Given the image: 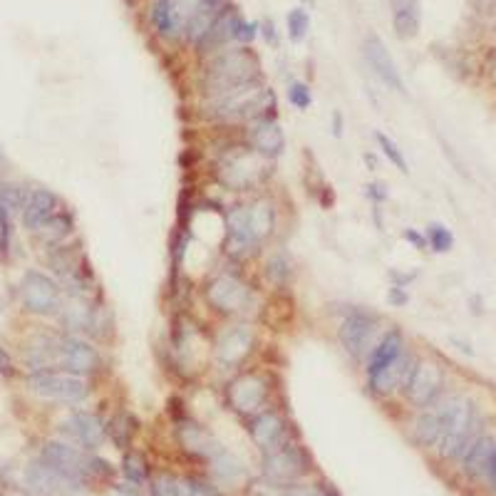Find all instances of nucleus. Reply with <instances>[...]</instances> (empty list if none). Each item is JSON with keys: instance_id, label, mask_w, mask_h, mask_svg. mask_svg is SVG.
<instances>
[{"instance_id": "f257e3e1", "label": "nucleus", "mask_w": 496, "mask_h": 496, "mask_svg": "<svg viewBox=\"0 0 496 496\" xmlns=\"http://www.w3.org/2000/svg\"><path fill=\"white\" fill-rule=\"evenodd\" d=\"M434 407L442 419V437L437 444L439 454L444 459H462V454L479 437V419L474 402L464 395H449L444 399H437Z\"/></svg>"}, {"instance_id": "f03ea898", "label": "nucleus", "mask_w": 496, "mask_h": 496, "mask_svg": "<svg viewBox=\"0 0 496 496\" xmlns=\"http://www.w3.org/2000/svg\"><path fill=\"white\" fill-rule=\"evenodd\" d=\"M275 109V97L270 89H263L260 82H250L243 87H233L226 92H219L211 97L209 114L221 122H238V119H270Z\"/></svg>"}, {"instance_id": "7ed1b4c3", "label": "nucleus", "mask_w": 496, "mask_h": 496, "mask_svg": "<svg viewBox=\"0 0 496 496\" xmlns=\"http://www.w3.org/2000/svg\"><path fill=\"white\" fill-rule=\"evenodd\" d=\"M43 462L48 467H53L55 472H60L65 479L75 484L82 492V487H87L89 479L109 477L112 467L99 457H87L84 452H79L77 447L67 442H48L43 447Z\"/></svg>"}, {"instance_id": "20e7f679", "label": "nucleus", "mask_w": 496, "mask_h": 496, "mask_svg": "<svg viewBox=\"0 0 496 496\" xmlns=\"http://www.w3.org/2000/svg\"><path fill=\"white\" fill-rule=\"evenodd\" d=\"M250 82H260V65L255 55L243 48L224 50L206 65V84L211 87V97Z\"/></svg>"}, {"instance_id": "39448f33", "label": "nucleus", "mask_w": 496, "mask_h": 496, "mask_svg": "<svg viewBox=\"0 0 496 496\" xmlns=\"http://www.w3.org/2000/svg\"><path fill=\"white\" fill-rule=\"evenodd\" d=\"M28 385L35 395L45 399H55V402L65 404H77L82 399L89 397V385L79 375H70L62 370H33V375L28 377Z\"/></svg>"}, {"instance_id": "423d86ee", "label": "nucleus", "mask_w": 496, "mask_h": 496, "mask_svg": "<svg viewBox=\"0 0 496 496\" xmlns=\"http://www.w3.org/2000/svg\"><path fill=\"white\" fill-rule=\"evenodd\" d=\"M20 295L28 313L33 315H55L62 310V290L57 280H53L43 270H28L20 283Z\"/></svg>"}, {"instance_id": "0eeeda50", "label": "nucleus", "mask_w": 496, "mask_h": 496, "mask_svg": "<svg viewBox=\"0 0 496 496\" xmlns=\"http://www.w3.org/2000/svg\"><path fill=\"white\" fill-rule=\"evenodd\" d=\"M305 472H308V457L298 444L285 442L263 457V474L275 487H290Z\"/></svg>"}, {"instance_id": "6e6552de", "label": "nucleus", "mask_w": 496, "mask_h": 496, "mask_svg": "<svg viewBox=\"0 0 496 496\" xmlns=\"http://www.w3.org/2000/svg\"><path fill=\"white\" fill-rule=\"evenodd\" d=\"M444 390V370L432 360H417L412 375H409L407 385H404V395L414 407L424 409L432 407L439 399Z\"/></svg>"}, {"instance_id": "1a4fd4ad", "label": "nucleus", "mask_w": 496, "mask_h": 496, "mask_svg": "<svg viewBox=\"0 0 496 496\" xmlns=\"http://www.w3.org/2000/svg\"><path fill=\"white\" fill-rule=\"evenodd\" d=\"M375 333H377V318L365 313V310H353V313L340 323L338 340L350 358L360 360L373 350Z\"/></svg>"}, {"instance_id": "9d476101", "label": "nucleus", "mask_w": 496, "mask_h": 496, "mask_svg": "<svg viewBox=\"0 0 496 496\" xmlns=\"http://www.w3.org/2000/svg\"><path fill=\"white\" fill-rule=\"evenodd\" d=\"M55 368H60L62 373L70 375H89L99 368V355L87 340L75 338V335H67V338L57 340V355H55Z\"/></svg>"}, {"instance_id": "9b49d317", "label": "nucleus", "mask_w": 496, "mask_h": 496, "mask_svg": "<svg viewBox=\"0 0 496 496\" xmlns=\"http://www.w3.org/2000/svg\"><path fill=\"white\" fill-rule=\"evenodd\" d=\"M60 429H62V434H67L70 442L87 449V452L99 449L107 439V424L94 412H72L60 424Z\"/></svg>"}, {"instance_id": "f8f14e48", "label": "nucleus", "mask_w": 496, "mask_h": 496, "mask_svg": "<svg viewBox=\"0 0 496 496\" xmlns=\"http://www.w3.org/2000/svg\"><path fill=\"white\" fill-rule=\"evenodd\" d=\"M363 55H365L368 65L373 67V72L377 75L380 82H382L385 87L395 89V92H399V94L407 92V89H404V82H402V75H399L392 55H390V50L385 48V43L375 33H370L368 38H365Z\"/></svg>"}, {"instance_id": "ddd939ff", "label": "nucleus", "mask_w": 496, "mask_h": 496, "mask_svg": "<svg viewBox=\"0 0 496 496\" xmlns=\"http://www.w3.org/2000/svg\"><path fill=\"white\" fill-rule=\"evenodd\" d=\"M206 298L221 313H241L250 305V288H246L233 275H216L209 283Z\"/></svg>"}, {"instance_id": "4468645a", "label": "nucleus", "mask_w": 496, "mask_h": 496, "mask_svg": "<svg viewBox=\"0 0 496 496\" xmlns=\"http://www.w3.org/2000/svg\"><path fill=\"white\" fill-rule=\"evenodd\" d=\"M228 399H231L233 409L241 414H258L263 412V404L268 399V385L258 375H243V377L233 380L228 387Z\"/></svg>"}, {"instance_id": "2eb2a0df", "label": "nucleus", "mask_w": 496, "mask_h": 496, "mask_svg": "<svg viewBox=\"0 0 496 496\" xmlns=\"http://www.w3.org/2000/svg\"><path fill=\"white\" fill-rule=\"evenodd\" d=\"M219 177H221V182L226 184L228 189H238V192H243V189L253 187V184L263 177V167H260L255 154L238 152V154H231V157L221 164Z\"/></svg>"}, {"instance_id": "dca6fc26", "label": "nucleus", "mask_w": 496, "mask_h": 496, "mask_svg": "<svg viewBox=\"0 0 496 496\" xmlns=\"http://www.w3.org/2000/svg\"><path fill=\"white\" fill-rule=\"evenodd\" d=\"M253 343H255V338H253L250 325H233V328H228L216 343L219 363H221L224 368H236V365H241L250 355Z\"/></svg>"}, {"instance_id": "f3484780", "label": "nucleus", "mask_w": 496, "mask_h": 496, "mask_svg": "<svg viewBox=\"0 0 496 496\" xmlns=\"http://www.w3.org/2000/svg\"><path fill=\"white\" fill-rule=\"evenodd\" d=\"M250 437H253L255 447H260V452L268 454L273 449H278L280 444L288 442V429H285V422L278 412L273 409H263L253 417L250 422Z\"/></svg>"}, {"instance_id": "a211bd4d", "label": "nucleus", "mask_w": 496, "mask_h": 496, "mask_svg": "<svg viewBox=\"0 0 496 496\" xmlns=\"http://www.w3.org/2000/svg\"><path fill=\"white\" fill-rule=\"evenodd\" d=\"M57 197L48 189H33L28 194V202H25L23 211H20V219H23V226L28 228L30 233L40 231L50 219L57 214Z\"/></svg>"}, {"instance_id": "6ab92c4d", "label": "nucleus", "mask_w": 496, "mask_h": 496, "mask_svg": "<svg viewBox=\"0 0 496 496\" xmlns=\"http://www.w3.org/2000/svg\"><path fill=\"white\" fill-rule=\"evenodd\" d=\"M414 365H417V358L409 353H402L395 363H390L385 370H380L377 375H373V377H368V385L373 392L377 395H390L395 392V390H404V385H407L409 375H412Z\"/></svg>"}, {"instance_id": "aec40b11", "label": "nucleus", "mask_w": 496, "mask_h": 496, "mask_svg": "<svg viewBox=\"0 0 496 496\" xmlns=\"http://www.w3.org/2000/svg\"><path fill=\"white\" fill-rule=\"evenodd\" d=\"M226 233H228V250L233 255H248L250 250L258 246V238H255L253 226H250L248 206H236L228 211Z\"/></svg>"}, {"instance_id": "412c9836", "label": "nucleus", "mask_w": 496, "mask_h": 496, "mask_svg": "<svg viewBox=\"0 0 496 496\" xmlns=\"http://www.w3.org/2000/svg\"><path fill=\"white\" fill-rule=\"evenodd\" d=\"M192 8L184 5V0H154L152 23L162 38H177L187 25Z\"/></svg>"}, {"instance_id": "4be33fe9", "label": "nucleus", "mask_w": 496, "mask_h": 496, "mask_svg": "<svg viewBox=\"0 0 496 496\" xmlns=\"http://www.w3.org/2000/svg\"><path fill=\"white\" fill-rule=\"evenodd\" d=\"M25 482L30 484V489H35L38 494L48 496H60V494H75L79 492L70 479H65L60 472H55L53 467H48L45 462H35L25 469Z\"/></svg>"}, {"instance_id": "5701e85b", "label": "nucleus", "mask_w": 496, "mask_h": 496, "mask_svg": "<svg viewBox=\"0 0 496 496\" xmlns=\"http://www.w3.org/2000/svg\"><path fill=\"white\" fill-rule=\"evenodd\" d=\"M250 144H253L255 154L263 159H275L283 154L285 149V134L275 119H260V122L250 124Z\"/></svg>"}, {"instance_id": "b1692460", "label": "nucleus", "mask_w": 496, "mask_h": 496, "mask_svg": "<svg viewBox=\"0 0 496 496\" xmlns=\"http://www.w3.org/2000/svg\"><path fill=\"white\" fill-rule=\"evenodd\" d=\"M404 353V338L399 330H390L380 338V343L373 345V350L368 353V377L377 375L380 370H385L390 363L399 358Z\"/></svg>"}, {"instance_id": "393cba45", "label": "nucleus", "mask_w": 496, "mask_h": 496, "mask_svg": "<svg viewBox=\"0 0 496 496\" xmlns=\"http://www.w3.org/2000/svg\"><path fill=\"white\" fill-rule=\"evenodd\" d=\"M224 3H226V0H197L192 13H189V18H187V25H184L187 38L194 40V43H199V40L209 33L214 20L224 13Z\"/></svg>"}, {"instance_id": "a878e982", "label": "nucleus", "mask_w": 496, "mask_h": 496, "mask_svg": "<svg viewBox=\"0 0 496 496\" xmlns=\"http://www.w3.org/2000/svg\"><path fill=\"white\" fill-rule=\"evenodd\" d=\"M390 3H392V25L397 38L402 40L417 38L419 25H422L419 0H390Z\"/></svg>"}, {"instance_id": "bb28decb", "label": "nucleus", "mask_w": 496, "mask_h": 496, "mask_svg": "<svg viewBox=\"0 0 496 496\" xmlns=\"http://www.w3.org/2000/svg\"><path fill=\"white\" fill-rule=\"evenodd\" d=\"M60 313H62L65 328L72 330V333H92L94 330V305L82 295H75L72 303Z\"/></svg>"}, {"instance_id": "cd10ccee", "label": "nucleus", "mask_w": 496, "mask_h": 496, "mask_svg": "<svg viewBox=\"0 0 496 496\" xmlns=\"http://www.w3.org/2000/svg\"><path fill=\"white\" fill-rule=\"evenodd\" d=\"M494 449V439L492 437H477L472 442V447L462 454V464H464V474L472 479H482L487 474V464L489 457H492Z\"/></svg>"}, {"instance_id": "c85d7f7f", "label": "nucleus", "mask_w": 496, "mask_h": 496, "mask_svg": "<svg viewBox=\"0 0 496 496\" xmlns=\"http://www.w3.org/2000/svg\"><path fill=\"white\" fill-rule=\"evenodd\" d=\"M412 434L422 447L427 449H437L439 444V437H442V419H439V412L437 407H424L422 414L414 419V427H412Z\"/></svg>"}, {"instance_id": "c756f323", "label": "nucleus", "mask_w": 496, "mask_h": 496, "mask_svg": "<svg viewBox=\"0 0 496 496\" xmlns=\"http://www.w3.org/2000/svg\"><path fill=\"white\" fill-rule=\"evenodd\" d=\"M177 434H179V442L184 444V449H189V452H194V454H204V457L211 459L214 454L219 452L216 442H214V439L194 422L192 424H179Z\"/></svg>"}, {"instance_id": "7c9ffc66", "label": "nucleus", "mask_w": 496, "mask_h": 496, "mask_svg": "<svg viewBox=\"0 0 496 496\" xmlns=\"http://www.w3.org/2000/svg\"><path fill=\"white\" fill-rule=\"evenodd\" d=\"M248 214H250V226H253V233L255 238L265 241V238L273 233V226H275V211H273V204L260 199V202L250 204L248 206Z\"/></svg>"}, {"instance_id": "2f4dec72", "label": "nucleus", "mask_w": 496, "mask_h": 496, "mask_svg": "<svg viewBox=\"0 0 496 496\" xmlns=\"http://www.w3.org/2000/svg\"><path fill=\"white\" fill-rule=\"evenodd\" d=\"M72 228H75V219L70 216V214L57 211L43 228H40V231H35V233H38L40 241L48 243V246H57L62 238H67L70 233H72Z\"/></svg>"}, {"instance_id": "473e14b6", "label": "nucleus", "mask_w": 496, "mask_h": 496, "mask_svg": "<svg viewBox=\"0 0 496 496\" xmlns=\"http://www.w3.org/2000/svg\"><path fill=\"white\" fill-rule=\"evenodd\" d=\"M107 434L112 437V442L117 444L119 449H127L132 444L134 434H137V419L129 412H119L112 422L107 424Z\"/></svg>"}, {"instance_id": "72a5a7b5", "label": "nucleus", "mask_w": 496, "mask_h": 496, "mask_svg": "<svg viewBox=\"0 0 496 496\" xmlns=\"http://www.w3.org/2000/svg\"><path fill=\"white\" fill-rule=\"evenodd\" d=\"M28 194L20 184H10V182H0V209L13 216V214H20L28 202Z\"/></svg>"}, {"instance_id": "f704fd0d", "label": "nucleus", "mask_w": 496, "mask_h": 496, "mask_svg": "<svg viewBox=\"0 0 496 496\" xmlns=\"http://www.w3.org/2000/svg\"><path fill=\"white\" fill-rule=\"evenodd\" d=\"M122 472H124V477H127V482H129V484H134V487H142V484L149 479L147 459H144L142 454L134 452V449H132V452L124 454Z\"/></svg>"}, {"instance_id": "c9c22d12", "label": "nucleus", "mask_w": 496, "mask_h": 496, "mask_svg": "<svg viewBox=\"0 0 496 496\" xmlns=\"http://www.w3.org/2000/svg\"><path fill=\"white\" fill-rule=\"evenodd\" d=\"M211 467H214V472H216L221 479H226V482H236V479L243 477L241 462L233 459L228 452H224V449H219V452L211 457Z\"/></svg>"}, {"instance_id": "e433bc0d", "label": "nucleus", "mask_w": 496, "mask_h": 496, "mask_svg": "<svg viewBox=\"0 0 496 496\" xmlns=\"http://www.w3.org/2000/svg\"><path fill=\"white\" fill-rule=\"evenodd\" d=\"M427 246L434 250V253H449L454 246V236L444 224L432 221L427 226Z\"/></svg>"}, {"instance_id": "4c0bfd02", "label": "nucleus", "mask_w": 496, "mask_h": 496, "mask_svg": "<svg viewBox=\"0 0 496 496\" xmlns=\"http://www.w3.org/2000/svg\"><path fill=\"white\" fill-rule=\"evenodd\" d=\"M375 139H377V144H380V149H382V154L390 159V164H392V167H397L402 174H407V172H409L407 159H404L402 149L397 147V142H395V139H390L387 134H382V132L375 134Z\"/></svg>"}, {"instance_id": "58836bf2", "label": "nucleus", "mask_w": 496, "mask_h": 496, "mask_svg": "<svg viewBox=\"0 0 496 496\" xmlns=\"http://www.w3.org/2000/svg\"><path fill=\"white\" fill-rule=\"evenodd\" d=\"M310 28V18L308 13H305L303 8H293L288 13V38L293 40V43H300V40L305 38V33H308Z\"/></svg>"}, {"instance_id": "ea45409f", "label": "nucleus", "mask_w": 496, "mask_h": 496, "mask_svg": "<svg viewBox=\"0 0 496 496\" xmlns=\"http://www.w3.org/2000/svg\"><path fill=\"white\" fill-rule=\"evenodd\" d=\"M290 273H293V268H290V260L285 258V255H273V258L268 260V265H265V275H268L275 285L288 283Z\"/></svg>"}, {"instance_id": "a19ab883", "label": "nucleus", "mask_w": 496, "mask_h": 496, "mask_svg": "<svg viewBox=\"0 0 496 496\" xmlns=\"http://www.w3.org/2000/svg\"><path fill=\"white\" fill-rule=\"evenodd\" d=\"M288 102L293 104L295 109H308L310 102H313V94H310V87L305 82H290L288 87Z\"/></svg>"}, {"instance_id": "79ce46f5", "label": "nucleus", "mask_w": 496, "mask_h": 496, "mask_svg": "<svg viewBox=\"0 0 496 496\" xmlns=\"http://www.w3.org/2000/svg\"><path fill=\"white\" fill-rule=\"evenodd\" d=\"M152 492H154V496H184L182 494V482H179V479H174V477H169V474H162V477L154 479Z\"/></svg>"}, {"instance_id": "37998d69", "label": "nucleus", "mask_w": 496, "mask_h": 496, "mask_svg": "<svg viewBox=\"0 0 496 496\" xmlns=\"http://www.w3.org/2000/svg\"><path fill=\"white\" fill-rule=\"evenodd\" d=\"M179 482H182L184 496H221L211 484L202 482V479H179Z\"/></svg>"}, {"instance_id": "c03bdc74", "label": "nucleus", "mask_w": 496, "mask_h": 496, "mask_svg": "<svg viewBox=\"0 0 496 496\" xmlns=\"http://www.w3.org/2000/svg\"><path fill=\"white\" fill-rule=\"evenodd\" d=\"M255 30H258V23H238L236 25V33H233V40H238V43H250V40L255 38Z\"/></svg>"}, {"instance_id": "a18cd8bd", "label": "nucleus", "mask_w": 496, "mask_h": 496, "mask_svg": "<svg viewBox=\"0 0 496 496\" xmlns=\"http://www.w3.org/2000/svg\"><path fill=\"white\" fill-rule=\"evenodd\" d=\"M365 189H368V192H365V194H368V197L373 199L375 204H382L385 199L390 197V194H387V187H385L382 182H373V184H368V187H365Z\"/></svg>"}, {"instance_id": "49530a36", "label": "nucleus", "mask_w": 496, "mask_h": 496, "mask_svg": "<svg viewBox=\"0 0 496 496\" xmlns=\"http://www.w3.org/2000/svg\"><path fill=\"white\" fill-rule=\"evenodd\" d=\"M402 238H404V241H409L414 248H419V250L427 248V236H422V233L414 231V228H404V231H402Z\"/></svg>"}, {"instance_id": "de8ad7c7", "label": "nucleus", "mask_w": 496, "mask_h": 496, "mask_svg": "<svg viewBox=\"0 0 496 496\" xmlns=\"http://www.w3.org/2000/svg\"><path fill=\"white\" fill-rule=\"evenodd\" d=\"M387 300L392 305H404L409 300V295L404 293V288H399V285H392V288H390V293H387Z\"/></svg>"}, {"instance_id": "09e8293b", "label": "nucleus", "mask_w": 496, "mask_h": 496, "mask_svg": "<svg viewBox=\"0 0 496 496\" xmlns=\"http://www.w3.org/2000/svg\"><path fill=\"white\" fill-rule=\"evenodd\" d=\"M487 482L492 484V489L496 492V444H494V449H492V457H489V464H487Z\"/></svg>"}, {"instance_id": "8fccbe9b", "label": "nucleus", "mask_w": 496, "mask_h": 496, "mask_svg": "<svg viewBox=\"0 0 496 496\" xmlns=\"http://www.w3.org/2000/svg\"><path fill=\"white\" fill-rule=\"evenodd\" d=\"M278 496H320L315 489H305V487H285Z\"/></svg>"}, {"instance_id": "3c124183", "label": "nucleus", "mask_w": 496, "mask_h": 496, "mask_svg": "<svg viewBox=\"0 0 496 496\" xmlns=\"http://www.w3.org/2000/svg\"><path fill=\"white\" fill-rule=\"evenodd\" d=\"M0 375H5V377L13 375V360H10V355L3 348H0Z\"/></svg>"}, {"instance_id": "603ef678", "label": "nucleus", "mask_w": 496, "mask_h": 496, "mask_svg": "<svg viewBox=\"0 0 496 496\" xmlns=\"http://www.w3.org/2000/svg\"><path fill=\"white\" fill-rule=\"evenodd\" d=\"M333 134H335V137H340V134H343V117H340V112L333 114Z\"/></svg>"}, {"instance_id": "864d4df0", "label": "nucleus", "mask_w": 496, "mask_h": 496, "mask_svg": "<svg viewBox=\"0 0 496 496\" xmlns=\"http://www.w3.org/2000/svg\"><path fill=\"white\" fill-rule=\"evenodd\" d=\"M452 343H454V345H459V350H462V353H467V355H474V350H472V348H469V345H467V343H462V340L452 338Z\"/></svg>"}, {"instance_id": "5fc2aeb1", "label": "nucleus", "mask_w": 496, "mask_h": 496, "mask_svg": "<svg viewBox=\"0 0 496 496\" xmlns=\"http://www.w3.org/2000/svg\"><path fill=\"white\" fill-rule=\"evenodd\" d=\"M365 164H368V167H373V169H375V167H377V159H375L373 154H365Z\"/></svg>"}, {"instance_id": "6e6d98bb", "label": "nucleus", "mask_w": 496, "mask_h": 496, "mask_svg": "<svg viewBox=\"0 0 496 496\" xmlns=\"http://www.w3.org/2000/svg\"><path fill=\"white\" fill-rule=\"evenodd\" d=\"M5 169H8V162H5L3 152H0V177H3V174H5Z\"/></svg>"}, {"instance_id": "4d7b16f0", "label": "nucleus", "mask_w": 496, "mask_h": 496, "mask_svg": "<svg viewBox=\"0 0 496 496\" xmlns=\"http://www.w3.org/2000/svg\"><path fill=\"white\" fill-rule=\"evenodd\" d=\"M320 496H335V494H320Z\"/></svg>"}]
</instances>
